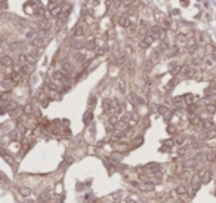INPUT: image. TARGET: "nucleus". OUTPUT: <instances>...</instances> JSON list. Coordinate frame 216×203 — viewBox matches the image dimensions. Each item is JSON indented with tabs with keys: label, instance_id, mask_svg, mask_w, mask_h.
Returning a JSON list of instances; mask_svg holds the SVG:
<instances>
[{
	"label": "nucleus",
	"instance_id": "f257e3e1",
	"mask_svg": "<svg viewBox=\"0 0 216 203\" xmlns=\"http://www.w3.org/2000/svg\"><path fill=\"white\" fill-rule=\"evenodd\" d=\"M86 30H87V27H86V23H79L76 27H74L73 30V37L74 39H83V36L86 34Z\"/></svg>",
	"mask_w": 216,
	"mask_h": 203
},
{
	"label": "nucleus",
	"instance_id": "f03ea898",
	"mask_svg": "<svg viewBox=\"0 0 216 203\" xmlns=\"http://www.w3.org/2000/svg\"><path fill=\"white\" fill-rule=\"evenodd\" d=\"M53 80H56L59 85H70V77L67 73H64L62 70H59L53 74Z\"/></svg>",
	"mask_w": 216,
	"mask_h": 203
},
{
	"label": "nucleus",
	"instance_id": "7ed1b4c3",
	"mask_svg": "<svg viewBox=\"0 0 216 203\" xmlns=\"http://www.w3.org/2000/svg\"><path fill=\"white\" fill-rule=\"evenodd\" d=\"M119 24L121 27H125V28H129V27H132V24H133V19L130 18V15H123V17H120Z\"/></svg>",
	"mask_w": 216,
	"mask_h": 203
},
{
	"label": "nucleus",
	"instance_id": "20e7f679",
	"mask_svg": "<svg viewBox=\"0 0 216 203\" xmlns=\"http://www.w3.org/2000/svg\"><path fill=\"white\" fill-rule=\"evenodd\" d=\"M70 11H71V6H70L68 3H64V5H62V9H61V13H59V17H58V19L65 21V19L68 18V15H70Z\"/></svg>",
	"mask_w": 216,
	"mask_h": 203
},
{
	"label": "nucleus",
	"instance_id": "39448f33",
	"mask_svg": "<svg viewBox=\"0 0 216 203\" xmlns=\"http://www.w3.org/2000/svg\"><path fill=\"white\" fill-rule=\"evenodd\" d=\"M154 37L153 36H151V34H147V36H144L142 37V40H141V48H142V49H147V48H150V46H151V43H154Z\"/></svg>",
	"mask_w": 216,
	"mask_h": 203
},
{
	"label": "nucleus",
	"instance_id": "423d86ee",
	"mask_svg": "<svg viewBox=\"0 0 216 203\" xmlns=\"http://www.w3.org/2000/svg\"><path fill=\"white\" fill-rule=\"evenodd\" d=\"M9 77H11V80L13 82V85H18V83H21V82H22V74L18 73V71H13V70L11 71Z\"/></svg>",
	"mask_w": 216,
	"mask_h": 203
},
{
	"label": "nucleus",
	"instance_id": "0eeeda50",
	"mask_svg": "<svg viewBox=\"0 0 216 203\" xmlns=\"http://www.w3.org/2000/svg\"><path fill=\"white\" fill-rule=\"evenodd\" d=\"M181 74H182V76H185V77H193L194 74H195V70H194L193 67H188V65H185V67H182Z\"/></svg>",
	"mask_w": 216,
	"mask_h": 203
},
{
	"label": "nucleus",
	"instance_id": "6e6552de",
	"mask_svg": "<svg viewBox=\"0 0 216 203\" xmlns=\"http://www.w3.org/2000/svg\"><path fill=\"white\" fill-rule=\"evenodd\" d=\"M0 62H2V65H3V67H12V64H13L12 58L9 57V55H6V53H3V55H2V58H0Z\"/></svg>",
	"mask_w": 216,
	"mask_h": 203
},
{
	"label": "nucleus",
	"instance_id": "1a4fd4ad",
	"mask_svg": "<svg viewBox=\"0 0 216 203\" xmlns=\"http://www.w3.org/2000/svg\"><path fill=\"white\" fill-rule=\"evenodd\" d=\"M189 37H191V34L189 33H178L176 42H179V43H185V45H187V42L189 40Z\"/></svg>",
	"mask_w": 216,
	"mask_h": 203
},
{
	"label": "nucleus",
	"instance_id": "9d476101",
	"mask_svg": "<svg viewBox=\"0 0 216 203\" xmlns=\"http://www.w3.org/2000/svg\"><path fill=\"white\" fill-rule=\"evenodd\" d=\"M201 182H203V181H201V175H194L193 178H191V185H193L194 190H197Z\"/></svg>",
	"mask_w": 216,
	"mask_h": 203
},
{
	"label": "nucleus",
	"instance_id": "9b49d317",
	"mask_svg": "<svg viewBox=\"0 0 216 203\" xmlns=\"http://www.w3.org/2000/svg\"><path fill=\"white\" fill-rule=\"evenodd\" d=\"M47 88H49L52 92H56V90H59V83H58L56 80H49V82H47Z\"/></svg>",
	"mask_w": 216,
	"mask_h": 203
},
{
	"label": "nucleus",
	"instance_id": "f8f14e48",
	"mask_svg": "<svg viewBox=\"0 0 216 203\" xmlns=\"http://www.w3.org/2000/svg\"><path fill=\"white\" fill-rule=\"evenodd\" d=\"M61 70H62L64 73H67V74H68V73H71V71H73L74 68H73V65H71L70 62L65 61V62H62V64H61Z\"/></svg>",
	"mask_w": 216,
	"mask_h": 203
},
{
	"label": "nucleus",
	"instance_id": "ddd939ff",
	"mask_svg": "<svg viewBox=\"0 0 216 203\" xmlns=\"http://www.w3.org/2000/svg\"><path fill=\"white\" fill-rule=\"evenodd\" d=\"M188 119H189V122L193 124H199V123H201V120H200V117L197 116L195 113H189L188 114Z\"/></svg>",
	"mask_w": 216,
	"mask_h": 203
},
{
	"label": "nucleus",
	"instance_id": "4468645a",
	"mask_svg": "<svg viewBox=\"0 0 216 203\" xmlns=\"http://www.w3.org/2000/svg\"><path fill=\"white\" fill-rule=\"evenodd\" d=\"M96 48H98V45H96V40L95 39H91L86 43V49H89V51H95Z\"/></svg>",
	"mask_w": 216,
	"mask_h": 203
},
{
	"label": "nucleus",
	"instance_id": "2eb2a0df",
	"mask_svg": "<svg viewBox=\"0 0 216 203\" xmlns=\"http://www.w3.org/2000/svg\"><path fill=\"white\" fill-rule=\"evenodd\" d=\"M139 188L144 190V191H153V190H154V184H153V182H147V184H142Z\"/></svg>",
	"mask_w": 216,
	"mask_h": 203
},
{
	"label": "nucleus",
	"instance_id": "dca6fc26",
	"mask_svg": "<svg viewBox=\"0 0 216 203\" xmlns=\"http://www.w3.org/2000/svg\"><path fill=\"white\" fill-rule=\"evenodd\" d=\"M125 135H126V132H123V130H115V132L113 134V138L119 141V140H123V138H125Z\"/></svg>",
	"mask_w": 216,
	"mask_h": 203
},
{
	"label": "nucleus",
	"instance_id": "f3484780",
	"mask_svg": "<svg viewBox=\"0 0 216 203\" xmlns=\"http://www.w3.org/2000/svg\"><path fill=\"white\" fill-rule=\"evenodd\" d=\"M200 175H201V181H203V182H209L210 178H212V172H210V170H206L204 174H200Z\"/></svg>",
	"mask_w": 216,
	"mask_h": 203
},
{
	"label": "nucleus",
	"instance_id": "a211bd4d",
	"mask_svg": "<svg viewBox=\"0 0 216 203\" xmlns=\"http://www.w3.org/2000/svg\"><path fill=\"white\" fill-rule=\"evenodd\" d=\"M201 126H203V129H206V130L213 129V122H212V120H204V122H201Z\"/></svg>",
	"mask_w": 216,
	"mask_h": 203
},
{
	"label": "nucleus",
	"instance_id": "6ab92c4d",
	"mask_svg": "<svg viewBox=\"0 0 216 203\" xmlns=\"http://www.w3.org/2000/svg\"><path fill=\"white\" fill-rule=\"evenodd\" d=\"M19 193L22 194L24 197H28L30 194H31V190H30L28 187H19Z\"/></svg>",
	"mask_w": 216,
	"mask_h": 203
},
{
	"label": "nucleus",
	"instance_id": "aec40b11",
	"mask_svg": "<svg viewBox=\"0 0 216 203\" xmlns=\"http://www.w3.org/2000/svg\"><path fill=\"white\" fill-rule=\"evenodd\" d=\"M138 120H139V114L133 111V113L130 114V124H132V126H133V124H136Z\"/></svg>",
	"mask_w": 216,
	"mask_h": 203
},
{
	"label": "nucleus",
	"instance_id": "412c9836",
	"mask_svg": "<svg viewBox=\"0 0 216 203\" xmlns=\"http://www.w3.org/2000/svg\"><path fill=\"white\" fill-rule=\"evenodd\" d=\"M17 61L18 64H27V53H19Z\"/></svg>",
	"mask_w": 216,
	"mask_h": 203
},
{
	"label": "nucleus",
	"instance_id": "4be33fe9",
	"mask_svg": "<svg viewBox=\"0 0 216 203\" xmlns=\"http://www.w3.org/2000/svg\"><path fill=\"white\" fill-rule=\"evenodd\" d=\"M176 193H178V194H182V196H184V194H187V193H188V188L185 185H178L176 187Z\"/></svg>",
	"mask_w": 216,
	"mask_h": 203
},
{
	"label": "nucleus",
	"instance_id": "5701e85b",
	"mask_svg": "<svg viewBox=\"0 0 216 203\" xmlns=\"http://www.w3.org/2000/svg\"><path fill=\"white\" fill-rule=\"evenodd\" d=\"M204 138H207V140H210V138H216V129H209L207 132H206Z\"/></svg>",
	"mask_w": 216,
	"mask_h": 203
},
{
	"label": "nucleus",
	"instance_id": "b1692460",
	"mask_svg": "<svg viewBox=\"0 0 216 203\" xmlns=\"http://www.w3.org/2000/svg\"><path fill=\"white\" fill-rule=\"evenodd\" d=\"M206 159H207V162H215V160H216V151H210V153H207V156H206Z\"/></svg>",
	"mask_w": 216,
	"mask_h": 203
},
{
	"label": "nucleus",
	"instance_id": "393cba45",
	"mask_svg": "<svg viewBox=\"0 0 216 203\" xmlns=\"http://www.w3.org/2000/svg\"><path fill=\"white\" fill-rule=\"evenodd\" d=\"M22 113V110L21 108H15V110H12L11 111V117H13V119H17V117H19V114Z\"/></svg>",
	"mask_w": 216,
	"mask_h": 203
},
{
	"label": "nucleus",
	"instance_id": "a878e982",
	"mask_svg": "<svg viewBox=\"0 0 216 203\" xmlns=\"http://www.w3.org/2000/svg\"><path fill=\"white\" fill-rule=\"evenodd\" d=\"M206 111H207V113H210V114H213L216 111V105H213V104H207V105H206Z\"/></svg>",
	"mask_w": 216,
	"mask_h": 203
},
{
	"label": "nucleus",
	"instance_id": "bb28decb",
	"mask_svg": "<svg viewBox=\"0 0 216 203\" xmlns=\"http://www.w3.org/2000/svg\"><path fill=\"white\" fill-rule=\"evenodd\" d=\"M33 45H34V46H42V45H43V39H40V37L36 36L34 39H33Z\"/></svg>",
	"mask_w": 216,
	"mask_h": 203
},
{
	"label": "nucleus",
	"instance_id": "cd10ccee",
	"mask_svg": "<svg viewBox=\"0 0 216 203\" xmlns=\"http://www.w3.org/2000/svg\"><path fill=\"white\" fill-rule=\"evenodd\" d=\"M104 110H105V111H108V113L111 111V102L107 101V99L104 101Z\"/></svg>",
	"mask_w": 216,
	"mask_h": 203
},
{
	"label": "nucleus",
	"instance_id": "c85d7f7f",
	"mask_svg": "<svg viewBox=\"0 0 216 203\" xmlns=\"http://www.w3.org/2000/svg\"><path fill=\"white\" fill-rule=\"evenodd\" d=\"M173 104H175L178 108H181L182 107V98H175V99H173Z\"/></svg>",
	"mask_w": 216,
	"mask_h": 203
},
{
	"label": "nucleus",
	"instance_id": "c756f323",
	"mask_svg": "<svg viewBox=\"0 0 216 203\" xmlns=\"http://www.w3.org/2000/svg\"><path fill=\"white\" fill-rule=\"evenodd\" d=\"M110 123L111 124L119 123V116H111V117H110Z\"/></svg>",
	"mask_w": 216,
	"mask_h": 203
},
{
	"label": "nucleus",
	"instance_id": "7c9ffc66",
	"mask_svg": "<svg viewBox=\"0 0 216 203\" xmlns=\"http://www.w3.org/2000/svg\"><path fill=\"white\" fill-rule=\"evenodd\" d=\"M91 119H92V113H91V111H87L86 116H85V123H89V122H91Z\"/></svg>",
	"mask_w": 216,
	"mask_h": 203
},
{
	"label": "nucleus",
	"instance_id": "2f4dec72",
	"mask_svg": "<svg viewBox=\"0 0 216 203\" xmlns=\"http://www.w3.org/2000/svg\"><path fill=\"white\" fill-rule=\"evenodd\" d=\"M104 52H105L104 48H96V49H95V53H96V55H102Z\"/></svg>",
	"mask_w": 216,
	"mask_h": 203
},
{
	"label": "nucleus",
	"instance_id": "473e14b6",
	"mask_svg": "<svg viewBox=\"0 0 216 203\" xmlns=\"http://www.w3.org/2000/svg\"><path fill=\"white\" fill-rule=\"evenodd\" d=\"M27 37H28V39H34V37H36V33L33 31V30H30L28 33H27Z\"/></svg>",
	"mask_w": 216,
	"mask_h": 203
},
{
	"label": "nucleus",
	"instance_id": "72a5a7b5",
	"mask_svg": "<svg viewBox=\"0 0 216 203\" xmlns=\"http://www.w3.org/2000/svg\"><path fill=\"white\" fill-rule=\"evenodd\" d=\"M184 141H185V138H184V136H179V138H176V144L178 145H181V144H184Z\"/></svg>",
	"mask_w": 216,
	"mask_h": 203
},
{
	"label": "nucleus",
	"instance_id": "f704fd0d",
	"mask_svg": "<svg viewBox=\"0 0 216 203\" xmlns=\"http://www.w3.org/2000/svg\"><path fill=\"white\" fill-rule=\"evenodd\" d=\"M42 199H43V200L47 199V200H49V199H51V194H49V193H43V194H42Z\"/></svg>",
	"mask_w": 216,
	"mask_h": 203
},
{
	"label": "nucleus",
	"instance_id": "c9c22d12",
	"mask_svg": "<svg viewBox=\"0 0 216 203\" xmlns=\"http://www.w3.org/2000/svg\"><path fill=\"white\" fill-rule=\"evenodd\" d=\"M185 99H187L188 104H193V95H187L185 96Z\"/></svg>",
	"mask_w": 216,
	"mask_h": 203
},
{
	"label": "nucleus",
	"instance_id": "e433bc0d",
	"mask_svg": "<svg viewBox=\"0 0 216 203\" xmlns=\"http://www.w3.org/2000/svg\"><path fill=\"white\" fill-rule=\"evenodd\" d=\"M24 111L28 114V113H31V105H25V108H24Z\"/></svg>",
	"mask_w": 216,
	"mask_h": 203
},
{
	"label": "nucleus",
	"instance_id": "4c0bfd02",
	"mask_svg": "<svg viewBox=\"0 0 216 203\" xmlns=\"http://www.w3.org/2000/svg\"><path fill=\"white\" fill-rule=\"evenodd\" d=\"M136 104H145V99H144V98H141V96H138Z\"/></svg>",
	"mask_w": 216,
	"mask_h": 203
},
{
	"label": "nucleus",
	"instance_id": "58836bf2",
	"mask_svg": "<svg viewBox=\"0 0 216 203\" xmlns=\"http://www.w3.org/2000/svg\"><path fill=\"white\" fill-rule=\"evenodd\" d=\"M11 138L12 140H15V138H17V132H11Z\"/></svg>",
	"mask_w": 216,
	"mask_h": 203
},
{
	"label": "nucleus",
	"instance_id": "ea45409f",
	"mask_svg": "<svg viewBox=\"0 0 216 203\" xmlns=\"http://www.w3.org/2000/svg\"><path fill=\"white\" fill-rule=\"evenodd\" d=\"M169 132H170V134H173V132H175V128H173V126H169Z\"/></svg>",
	"mask_w": 216,
	"mask_h": 203
},
{
	"label": "nucleus",
	"instance_id": "a19ab883",
	"mask_svg": "<svg viewBox=\"0 0 216 203\" xmlns=\"http://www.w3.org/2000/svg\"><path fill=\"white\" fill-rule=\"evenodd\" d=\"M127 2H132V0H126V3H127Z\"/></svg>",
	"mask_w": 216,
	"mask_h": 203
}]
</instances>
